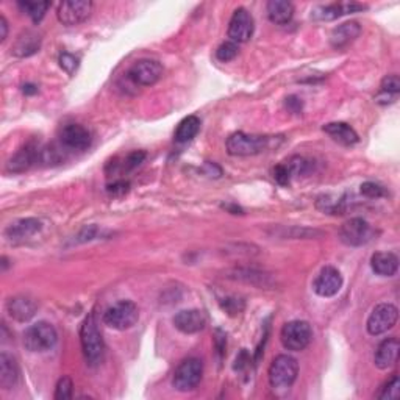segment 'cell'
Returning a JSON list of instances; mask_svg holds the SVG:
<instances>
[{"instance_id": "obj_1", "label": "cell", "mask_w": 400, "mask_h": 400, "mask_svg": "<svg viewBox=\"0 0 400 400\" xmlns=\"http://www.w3.org/2000/svg\"><path fill=\"white\" fill-rule=\"evenodd\" d=\"M80 342H82V350L85 355L86 363L91 367H96L101 365L105 358V342L101 330L97 327L94 315H88L80 327Z\"/></svg>"}, {"instance_id": "obj_2", "label": "cell", "mask_w": 400, "mask_h": 400, "mask_svg": "<svg viewBox=\"0 0 400 400\" xmlns=\"http://www.w3.org/2000/svg\"><path fill=\"white\" fill-rule=\"evenodd\" d=\"M299 375V363L289 355L275 356L269 366V385L274 390H289L297 380Z\"/></svg>"}, {"instance_id": "obj_3", "label": "cell", "mask_w": 400, "mask_h": 400, "mask_svg": "<svg viewBox=\"0 0 400 400\" xmlns=\"http://www.w3.org/2000/svg\"><path fill=\"white\" fill-rule=\"evenodd\" d=\"M58 341V333L52 324L36 322L24 331V346L27 350L35 354L47 352L55 347Z\"/></svg>"}, {"instance_id": "obj_4", "label": "cell", "mask_w": 400, "mask_h": 400, "mask_svg": "<svg viewBox=\"0 0 400 400\" xmlns=\"http://www.w3.org/2000/svg\"><path fill=\"white\" fill-rule=\"evenodd\" d=\"M270 138L261 134H247L243 132L233 133L227 139V152L233 157H252L269 149Z\"/></svg>"}, {"instance_id": "obj_5", "label": "cell", "mask_w": 400, "mask_h": 400, "mask_svg": "<svg viewBox=\"0 0 400 400\" xmlns=\"http://www.w3.org/2000/svg\"><path fill=\"white\" fill-rule=\"evenodd\" d=\"M139 319L138 306L132 300H121L103 313V324L114 330L132 329Z\"/></svg>"}, {"instance_id": "obj_6", "label": "cell", "mask_w": 400, "mask_h": 400, "mask_svg": "<svg viewBox=\"0 0 400 400\" xmlns=\"http://www.w3.org/2000/svg\"><path fill=\"white\" fill-rule=\"evenodd\" d=\"M313 340L311 325L305 321H291L283 325L280 331V341L283 347L291 352H300L310 346Z\"/></svg>"}, {"instance_id": "obj_7", "label": "cell", "mask_w": 400, "mask_h": 400, "mask_svg": "<svg viewBox=\"0 0 400 400\" xmlns=\"http://www.w3.org/2000/svg\"><path fill=\"white\" fill-rule=\"evenodd\" d=\"M202 375H204V363L199 358H186L183 360L174 372L172 386L180 392L193 391L200 383Z\"/></svg>"}, {"instance_id": "obj_8", "label": "cell", "mask_w": 400, "mask_h": 400, "mask_svg": "<svg viewBox=\"0 0 400 400\" xmlns=\"http://www.w3.org/2000/svg\"><path fill=\"white\" fill-rule=\"evenodd\" d=\"M375 235L377 232L372 229V225L361 218L349 219L340 229V239L350 247H360V245L371 243Z\"/></svg>"}, {"instance_id": "obj_9", "label": "cell", "mask_w": 400, "mask_h": 400, "mask_svg": "<svg viewBox=\"0 0 400 400\" xmlns=\"http://www.w3.org/2000/svg\"><path fill=\"white\" fill-rule=\"evenodd\" d=\"M397 319H399V310L396 305L379 304L372 310L371 315H369L366 329L369 331V335L372 336L383 335L396 325Z\"/></svg>"}, {"instance_id": "obj_10", "label": "cell", "mask_w": 400, "mask_h": 400, "mask_svg": "<svg viewBox=\"0 0 400 400\" xmlns=\"http://www.w3.org/2000/svg\"><path fill=\"white\" fill-rule=\"evenodd\" d=\"M94 3L89 0H67V2H61L58 5L57 16L58 21L67 27L78 26V24L85 22L92 13Z\"/></svg>"}, {"instance_id": "obj_11", "label": "cell", "mask_w": 400, "mask_h": 400, "mask_svg": "<svg viewBox=\"0 0 400 400\" xmlns=\"http://www.w3.org/2000/svg\"><path fill=\"white\" fill-rule=\"evenodd\" d=\"M254 17H252V15L245 8H238L232 16L227 35H229L230 41L238 44V42H247L252 38V35H254Z\"/></svg>"}, {"instance_id": "obj_12", "label": "cell", "mask_w": 400, "mask_h": 400, "mask_svg": "<svg viewBox=\"0 0 400 400\" xmlns=\"http://www.w3.org/2000/svg\"><path fill=\"white\" fill-rule=\"evenodd\" d=\"M162 76L163 66L155 60H139L128 71V77H130L132 82L139 86L155 85Z\"/></svg>"}, {"instance_id": "obj_13", "label": "cell", "mask_w": 400, "mask_h": 400, "mask_svg": "<svg viewBox=\"0 0 400 400\" xmlns=\"http://www.w3.org/2000/svg\"><path fill=\"white\" fill-rule=\"evenodd\" d=\"M342 288V275L340 270L333 266H325L318 274L315 283H313V289L321 297H333Z\"/></svg>"}, {"instance_id": "obj_14", "label": "cell", "mask_w": 400, "mask_h": 400, "mask_svg": "<svg viewBox=\"0 0 400 400\" xmlns=\"http://www.w3.org/2000/svg\"><path fill=\"white\" fill-rule=\"evenodd\" d=\"M41 149L42 147L28 143L17 150L7 164V169L13 174H21V172L28 171L32 166L41 163Z\"/></svg>"}, {"instance_id": "obj_15", "label": "cell", "mask_w": 400, "mask_h": 400, "mask_svg": "<svg viewBox=\"0 0 400 400\" xmlns=\"http://www.w3.org/2000/svg\"><path fill=\"white\" fill-rule=\"evenodd\" d=\"M60 141L66 149L86 150L91 146V133L80 124H67L60 133Z\"/></svg>"}, {"instance_id": "obj_16", "label": "cell", "mask_w": 400, "mask_h": 400, "mask_svg": "<svg viewBox=\"0 0 400 400\" xmlns=\"http://www.w3.org/2000/svg\"><path fill=\"white\" fill-rule=\"evenodd\" d=\"M366 10L365 5L355 2H341L331 5H319L311 11V17L316 21H335L338 17L356 13V11Z\"/></svg>"}, {"instance_id": "obj_17", "label": "cell", "mask_w": 400, "mask_h": 400, "mask_svg": "<svg viewBox=\"0 0 400 400\" xmlns=\"http://www.w3.org/2000/svg\"><path fill=\"white\" fill-rule=\"evenodd\" d=\"M172 322H174L175 329L180 330L182 333L194 335L205 329L207 316L200 310H183L177 313Z\"/></svg>"}, {"instance_id": "obj_18", "label": "cell", "mask_w": 400, "mask_h": 400, "mask_svg": "<svg viewBox=\"0 0 400 400\" xmlns=\"http://www.w3.org/2000/svg\"><path fill=\"white\" fill-rule=\"evenodd\" d=\"M38 311V304L28 295H15L7 302V313L17 322H27Z\"/></svg>"}, {"instance_id": "obj_19", "label": "cell", "mask_w": 400, "mask_h": 400, "mask_svg": "<svg viewBox=\"0 0 400 400\" xmlns=\"http://www.w3.org/2000/svg\"><path fill=\"white\" fill-rule=\"evenodd\" d=\"M41 229H42V224L38 219H35V218L19 219L7 227V230H5V238L13 243L24 241V239H28L35 236L36 233H40Z\"/></svg>"}, {"instance_id": "obj_20", "label": "cell", "mask_w": 400, "mask_h": 400, "mask_svg": "<svg viewBox=\"0 0 400 400\" xmlns=\"http://www.w3.org/2000/svg\"><path fill=\"white\" fill-rule=\"evenodd\" d=\"M399 350H400V342L397 338H388V340L381 341L374 355L375 366L381 369V371H386V369L392 367L397 363Z\"/></svg>"}, {"instance_id": "obj_21", "label": "cell", "mask_w": 400, "mask_h": 400, "mask_svg": "<svg viewBox=\"0 0 400 400\" xmlns=\"http://www.w3.org/2000/svg\"><path fill=\"white\" fill-rule=\"evenodd\" d=\"M361 33V26L358 22L350 21V22H344L341 26H338L333 28V32L330 35V44L333 49H344L349 44L358 38Z\"/></svg>"}, {"instance_id": "obj_22", "label": "cell", "mask_w": 400, "mask_h": 400, "mask_svg": "<svg viewBox=\"0 0 400 400\" xmlns=\"http://www.w3.org/2000/svg\"><path fill=\"white\" fill-rule=\"evenodd\" d=\"M19 381V366L15 356L7 352L0 354V386L2 390L10 391Z\"/></svg>"}, {"instance_id": "obj_23", "label": "cell", "mask_w": 400, "mask_h": 400, "mask_svg": "<svg viewBox=\"0 0 400 400\" xmlns=\"http://www.w3.org/2000/svg\"><path fill=\"white\" fill-rule=\"evenodd\" d=\"M40 49H41V36L36 32H32V30H27V32L17 36L13 47H11V53L17 58H27L32 57L36 52H40Z\"/></svg>"}, {"instance_id": "obj_24", "label": "cell", "mask_w": 400, "mask_h": 400, "mask_svg": "<svg viewBox=\"0 0 400 400\" xmlns=\"http://www.w3.org/2000/svg\"><path fill=\"white\" fill-rule=\"evenodd\" d=\"M371 268L377 275L392 277L397 274L399 258L392 252H375L371 256Z\"/></svg>"}, {"instance_id": "obj_25", "label": "cell", "mask_w": 400, "mask_h": 400, "mask_svg": "<svg viewBox=\"0 0 400 400\" xmlns=\"http://www.w3.org/2000/svg\"><path fill=\"white\" fill-rule=\"evenodd\" d=\"M322 130L342 146H354L358 143V133L346 122H330V124L322 127Z\"/></svg>"}, {"instance_id": "obj_26", "label": "cell", "mask_w": 400, "mask_h": 400, "mask_svg": "<svg viewBox=\"0 0 400 400\" xmlns=\"http://www.w3.org/2000/svg\"><path fill=\"white\" fill-rule=\"evenodd\" d=\"M269 21L279 26H285L294 16V5L288 0H270L266 5Z\"/></svg>"}, {"instance_id": "obj_27", "label": "cell", "mask_w": 400, "mask_h": 400, "mask_svg": "<svg viewBox=\"0 0 400 400\" xmlns=\"http://www.w3.org/2000/svg\"><path fill=\"white\" fill-rule=\"evenodd\" d=\"M199 130L200 119L197 118V116H188V118H184L180 124H178L175 130V141L177 143H188V141L197 137Z\"/></svg>"}, {"instance_id": "obj_28", "label": "cell", "mask_w": 400, "mask_h": 400, "mask_svg": "<svg viewBox=\"0 0 400 400\" xmlns=\"http://www.w3.org/2000/svg\"><path fill=\"white\" fill-rule=\"evenodd\" d=\"M233 275H230L232 279H236V280H243L245 283H252V285L255 286H261V288H269L272 283L269 280V275L263 274V272H258V270L254 269H236L232 272Z\"/></svg>"}, {"instance_id": "obj_29", "label": "cell", "mask_w": 400, "mask_h": 400, "mask_svg": "<svg viewBox=\"0 0 400 400\" xmlns=\"http://www.w3.org/2000/svg\"><path fill=\"white\" fill-rule=\"evenodd\" d=\"M17 5L35 24H40L42 17L46 16L47 10L51 8V2H28V0H26V2H19Z\"/></svg>"}, {"instance_id": "obj_30", "label": "cell", "mask_w": 400, "mask_h": 400, "mask_svg": "<svg viewBox=\"0 0 400 400\" xmlns=\"http://www.w3.org/2000/svg\"><path fill=\"white\" fill-rule=\"evenodd\" d=\"M72 392H73V383L72 379L67 377H61L57 383V388H55V399L57 400H69L72 399Z\"/></svg>"}, {"instance_id": "obj_31", "label": "cell", "mask_w": 400, "mask_h": 400, "mask_svg": "<svg viewBox=\"0 0 400 400\" xmlns=\"http://www.w3.org/2000/svg\"><path fill=\"white\" fill-rule=\"evenodd\" d=\"M244 300L239 297H227L220 300V308H223L229 316H238L244 311Z\"/></svg>"}, {"instance_id": "obj_32", "label": "cell", "mask_w": 400, "mask_h": 400, "mask_svg": "<svg viewBox=\"0 0 400 400\" xmlns=\"http://www.w3.org/2000/svg\"><path fill=\"white\" fill-rule=\"evenodd\" d=\"M238 44L236 42H233V41H225L223 42L218 47V51H216V58L219 61H223V63H227V61H232L233 58L236 57L238 55Z\"/></svg>"}, {"instance_id": "obj_33", "label": "cell", "mask_w": 400, "mask_h": 400, "mask_svg": "<svg viewBox=\"0 0 400 400\" xmlns=\"http://www.w3.org/2000/svg\"><path fill=\"white\" fill-rule=\"evenodd\" d=\"M377 397L381 400L386 399H399L400 397V380L399 377H392L388 383L381 388V391L377 394Z\"/></svg>"}, {"instance_id": "obj_34", "label": "cell", "mask_w": 400, "mask_h": 400, "mask_svg": "<svg viewBox=\"0 0 400 400\" xmlns=\"http://www.w3.org/2000/svg\"><path fill=\"white\" fill-rule=\"evenodd\" d=\"M380 92L383 94H391V96H397L400 92V78L396 73H391V76H386L383 80H381L380 85Z\"/></svg>"}, {"instance_id": "obj_35", "label": "cell", "mask_w": 400, "mask_h": 400, "mask_svg": "<svg viewBox=\"0 0 400 400\" xmlns=\"http://www.w3.org/2000/svg\"><path fill=\"white\" fill-rule=\"evenodd\" d=\"M361 194L369 197V199H379V197H383L386 195V191L385 188L381 186L379 183H374V182H366L361 184Z\"/></svg>"}, {"instance_id": "obj_36", "label": "cell", "mask_w": 400, "mask_h": 400, "mask_svg": "<svg viewBox=\"0 0 400 400\" xmlns=\"http://www.w3.org/2000/svg\"><path fill=\"white\" fill-rule=\"evenodd\" d=\"M288 168L291 171V175H302L306 174L310 169V162H306L305 158H300V157H294L288 162Z\"/></svg>"}, {"instance_id": "obj_37", "label": "cell", "mask_w": 400, "mask_h": 400, "mask_svg": "<svg viewBox=\"0 0 400 400\" xmlns=\"http://www.w3.org/2000/svg\"><path fill=\"white\" fill-rule=\"evenodd\" d=\"M58 61H60L61 69H64L67 73H69V76H72V73L77 71V67H78V58L73 57V55H71V53H61Z\"/></svg>"}, {"instance_id": "obj_38", "label": "cell", "mask_w": 400, "mask_h": 400, "mask_svg": "<svg viewBox=\"0 0 400 400\" xmlns=\"http://www.w3.org/2000/svg\"><path fill=\"white\" fill-rule=\"evenodd\" d=\"M274 178H275L277 183L281 184V186H288L289 182H291V171H289L286 164L275 166Z\"/></svg>"}, {"instance_id": "obj_39", "label": "cell", "mask_w": 400, "mask_h": 400, "mask_svg": "<svg viewBox=\"0 0 400 400\" xmlns=\"http://www.w3.org/2000/svg\"><path fill=\"white\" fill-rule=\"evenodd\" d=\"M146 159V152L143 150H137V152H132L130 155L125 158L124 162V169L125 171H132L134 168H138V166L143 163Z\"/></svg>"}, {"instance_id": "obj_40", "label": "cell", "mask_w": 400, "mask_h": 400, "mask_svg": "<svg viewBox=\"0 0 400 400\" xmlns=\"http://www.w3.org/2000/svg\"><path fill=\"white\" fill-rule=\"evenodd\" d=\"M128 188H130V183L125 180H119L114 182L113 184H108V193L113 195H124L125 193H128Z\"/></svg>"}, {"instance_id": "obj_41", "label": "cell", "mask_w": 400, "mask_h": 400, "mask_svg": "<svg viewBox=\"0 0 400 400\" xmlns=\"http://www.w3.org/2000/svg\"><path fill=\"white\" fill-rule=\"evenodd\" d=\"M98 229L96 225H88L85 227V229L78 233L77 236V241L78 243H86V241H91V239H94L97 236Z\"/></svg>"}, {"instance_id": "obj_42", "label": "cell", "mask_w": 400, "mask_h": 400, "mask_svg": "<svg viewBox=\"0 0 400 400\" xmlns=\"http://www.w3.org/2000/svg\"><path fill=\"white\" fill-rule=\"evenodd\" d=\"M247 363H249V355H247V352H245V350H243L241 354L238 355V358H236V361H235V371H243V369L247 366Z\"/></svg>"}, {"instance_id": "obj_43", "label": "cell", "mask_w": 400, "mask_h": 400, "mask_svg": "<svg viewBox=\"0 0 400 400\" xmlns=\"http://www.w3.org/2000/svg\"><path fill=\"white\" fill-rule=\"evenodd\" d=\"M286 107L291 110L293 113H299L300 110H302V102H300V98L297 97H288L286 98Z\"/></svg>"}, {"instance_id": "obj_44", "label": "cell", "mask_w": 400, "mask_h": 400, "mask_svg": "<svg viewBox=\"0 0 400 400\" xmlns=\"http://www.w3.org/2000/svg\"><path fill=\"white\" fill-rule=\"evenodd\" d=\"M8 36V22L5 16H0V42H3Z\"/></svg>"}, {"instance_id": "obj_45", "label": "cell", "mask_w": 400, "mask_h": 400, "mask_svg": "<svg viewBox=\"0 0 400 400\" xmlns=\"http://www.w3.org/2000/svg\"><path fill=\"white\" fill-rule=\"evenodd\" d=\"M24 94H27V96H32V94H36L38 92V88H36L35 85H24Z\"/></svg>"}, {"instance_id": "obj_46", "label": "cell", "mask_w": 400, "mask_h": 400, "mask_svg": "<svg viewBox=\"0 0 400 400\" xmlns=\"http://www.w3.org/2000/svg\"><path fill=\"white\" fill-rule=\"evenodd\" d=\"M224 208H227V210H230L233 214L241 213V208L236 207V205H224Z\"/></svg>"}]
</instances>
